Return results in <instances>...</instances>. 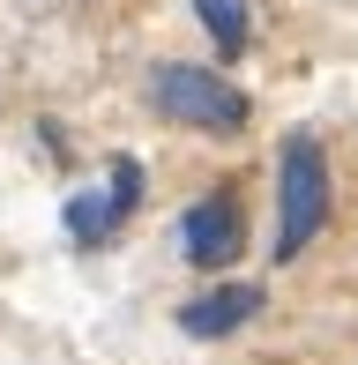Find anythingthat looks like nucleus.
<instances>
[{"instance_id": "nucleus-1", "label": "nucleus", "mask_w": 358, "mask_h": 365, "mask_svg": "<svg viewBox=\"0 0 358 365\" xmlns=\"http://www.w3.org/2000/svg\"><path fill=\"white\" fill-rule=\"evenodd\" d=\"M329 209H336V179H329V149H321L306 127H291L276 142V269L299 261L306 246L329 231Z\"/></svg>"}, {"instance_id": "nucleus-2", "label": "nucleus", "mask_w": 358, "mask_h": 365, "mask_svg": "<svg viewBox=\"0 0 358 365\" xmlns=\"http://www.w3.org/2000/svg\"><path fill=\"white\" fill-rule=\"evenodd\" d=\"M142 97H150L157 120L194 127V135H247V120H254L247 90L224 82L217 68H194V60H157L150 82H142Z\"/></svg>"}, {"instance_id": "nucleus-3", "label": "nucleus", "mask_w": 358, "mask_h": 365, "mask_svg": "<svg viewBox=\"0 0 358 365\" xmlns=\"http://www.w3.org/2000/svg\"><path fill=\"white\" fill-rule=\"evenodd\" d=\"M142 157H112L105 164V187H90V194H68V209H60V231H68V246H112V231H120L127 217L142 209Z\"/></svg>"}, {"instance_id": "nucleus-4", "label": "nucleus", "mask_w": 358, "mask_h": 365, "mask_svg": "<svg viewBox=\"0 0 358 365\" xmlns=\"http://www.w3.org/2000/svg\"><path fill=\"white\" fill-rule=\"evenodd\" d=\"M239 246H247V217H239V194L232 187H209L202 202H187V217H179V254H187V269H232Z\"/></svg>"}, {"instance_id": "nucleus-5", "label": "nucleus", "mask_w": 358, "mask_h": 365, "mask_svg": "<svg viewBox=\"0 0 358 365\" xmlns=\"http://www.w3.org/2000/svg\"><path fill=\"white\" fill-rule=\"evenodd\" d=\"M254 313H262V284H217V291H202V298H187V306H179V336L224 343V336H239Z\"/></svg>"}, {"instance_id": "nucleus-6", "label": "nucleus", "mask_w": 358, "mask_h": 365, "mask_svg": "<svg viewBox=\"0 0 358 365\" xmlns=\"http://www.w3.org/2000/svg\"><path fill=\"white\" fill-rule=\"evenodd\" d=\"M194 15H202L217 60H239V53L254 45V8H247V0H194Z\"/></svg>"}]
</instances>
